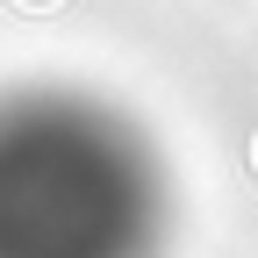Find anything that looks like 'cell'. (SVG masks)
<instances>
[]
</instances>
